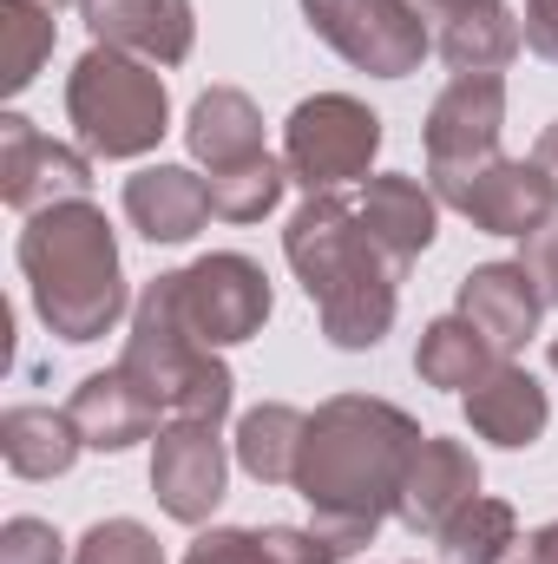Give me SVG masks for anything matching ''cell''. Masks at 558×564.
I'll return each mask as SVG.
<instances>
[{"label": "cell", "instance_id": "6da1fadb", "mask_svg": "<svg viewBox=\"0 0 558 564\" xmlns=\"http://www.w3.org/2000/svg\"><path fill=\"white\" fill-rule=\"evenodd\" d=\"M427 440L420 421L395 401L375 394H335L309 414L302 459H296V492L309 506V525L342 552H368L382 519H395L401 473Z\"/></svg>", "mask_w": 558, "mask_h": 564}, {"label": "cell", "instance_id": "7a4b0ae2", "mask_svg": "<svg viewBox=\"0 0 558 564\" xmlns=\"http://www.w3.org/2000/svg\"><path fill=\"white\" fill-rule=\"evenodd\" d=\"M282 257L302 282V295L315 302V322L329 335V348H382V335L395 328V302H401V276L395 263L368 243L355 204H342L335 191L302 197V210L282 230Z\"/></svg>", "mask_w": 558, "mask_h": 564}, {"label": "cell", "instance_id": "3957f363", "mask_svg": "<svg viewBox=\"0 0 558 564\" xmlns=\"http://www.w3.org/2000/svg\"><path fill=\"white\" fill-rule=\"evenodd\" d=\"M20 276L33 289L40 322L86 348L99 335H112L132 308L126 295V270H119V237L106 224V210L93 197L79 204H46L26 217L20 230Z\"/></svg>", "mask_w": 558, "mask_h": 564}, {"label": "cell", "instance_id": "277c9868", "mask_svg": "<svg viewBox=\"0 0 558 564\" xmlns=\"http://www.w3.org/2000/svg\"><path fill=\"white\" fill-rule=\"evenodd\" d=\"M119 368L139 381L171 421L224 426L230 401H237V375L217 361V348H204L191 335V322L178 308V270L171 276H151L144 295L132 302V328H126Z\"/></svg>", "mask_w": 558, "mask_h": 564}, {"label": "cell", "instance_id": "5b68a950", "mask_svg": "<svg viewBox=\"0 0 558 564\" xmlns=\"http://www.w3.org/2000/svg\"><path fill=\"white\" fill-rule=\"evenodd\" d=\"M66 119L93 158H144L171 132V93L151 59L93 46L66 73Z\"/></svg>", "mask_w": 558, "mask_h": 564}, {"label": "cell", "instance_id": "8992f818", "mask_svg": "<svg viewBox=\"0 0 558 564\" xmlns=\"http://www.w3.org/2000/svg\"><path fill=\"white\" fill-rule=\"evenodd\" d=\"M382 151V119L348 99V93H315L289 112L282 126V164H289V184H302L309 197L322 191H342L355 177H368Z\"/></svg>", "mask_w": 558, "mask_h": 564}, {"label": "cell", "instance_id": "52a82bcc", "mask_svg": "<svg viewBox=\"0 0 558 564\" xmlns=\"http://www.w3.org/2000/svg\"><path fill=\"white\" fill-rule=\"evenodd\" d=\"M302 20L368 79H408L433 46L415 0H302Z\"/></svg>", "mask_w": 558, "mask_h": 564}, {"label": "cell", "instance_id": "ba28073f", "mask_svg": "<svg viewBox=\"0 0 558 564\" xmlns=\"http://www.w3.org/2000/svg\"><path fill=\"white\" fill-rule=\"evenodd\" d=\"M178 308L204 348H237L270 322V276L237 250H211L178 270Z\"/></svg>", "mask_w": 558, "mask_h": 564}, {"label": "cell", "instance_id": "9c48e42d", "mask_svg": "<svg viewBox=\"0 0 558 564\" xmlns=\"http://www.w3.org/2000/svg\"><path fill=\"white\" fill-rule=\"evenodd\" d=\"M506 132V79L500 73H460L433 106H427V184H453L480 164L500 158Z\"/></svg>", "mask_w": 558, "mask_h": 564}, {"label": "cell", "instance_id": "30bf717a", "mask_svg": "<svg viewBox=\"0 0 558 564\" xmlns=\"http://www.w3.org/2000/svg\"><path fill=\"white\" fill-rule=\"evenodd\" d=\"M433 197H440L447 210H460L473 230H486V237H519V243L539 237L558 217L539 164H533V158H506V151H500L493 164L453 177V184H433Z\"/></svg>", "mask_w": 558, "mask_h": 564}, {"label": "cell", "instance_id": "8fae6325", "mask_svg": "<svg viewBox=\"0 0 558 564\" xmlns=\"http://www.w3.org/2000/svg\"><path fill=\"white\" fill-rule=\"evenodd\" d=\"M93 191V151L53 144L26 112H0V204L33 217L46 204H79Z\"/></svg>", "mask_w": 558, "mask_h": 564}, {"label": "cell", "instance_id": "7c38bea8", "mask_svg": "<svg viewBox=\"0 0 558 564\" xmlns=\"http://www.w3.org/2000/svg\"><path fill=\"white\" fill-rule=\"evenodd\" d=\"M230 486V453L217 440V426L204 421H171L151 440V492L178 525H204L224 506Z\"/></svg>", "mask_w": 558, "mask_h": 564}, {"label": "cell", "instance_id": "4fadbf2b", "mask_svg": "<svg viewBox=\"0 0 558 564\" xmlns=\"http://www.w3.org/2000/svg\"><path fill=\"white\" fill-rule=\"evenodd\" d=\"M79 20L93 26V46L132 53L151 66H184L197 46V7L191 0H79Z\"/></svg>", "mask_w": 558, "mask_h": 564}, {"label": "cell", "instance_id": "5bb4252c", "mask_svg": "<svg viewBox=\"0 0 558 564\" xmlns=\"http://www.w3.org/2000/svg\"><path fill=\"white\" fill-rule=\"evenodd\" d=\"M355 217L368 230V243L395 263V276H408L427 243L440 237V197L433 184L401 177V171H382V177H362V197H355Z\"/></svg>", "mask_w": 558, "mask_h": 564}, {"label": "cell", "instance_id": "9a60e30c", "mask_svg": "<svg viewBox=\"0 0 558 564\" xmlns=\"http://www.w3.org/2000/svg\"><path fill=\"white\" fill-rule=\"evenodd\" d=\"M466 499H480V459H473V446L427 433L415 446V459H408V473H401L395 519H401L415 539H440V525H447Z\"/></svg>", "mask_w": 558, "mask_h": 564}, {"label": "cell", "instance_id": "2e32d148", "mask_svg": "<svg viewBox=\"0 0 558 564\" xmlns=\"http://www.w3.org/2000/svg\"><path fill=\"white\" fill-rule=\"evenodd\" d=\"M453 308L513 361V348H526V341L539 335L546 295H539V282H533L526 263H480V270L460 276V302H453Z\"/></svg>", "mask_w": 558, "mask_h": 564}, {"label": "cell", "instance_id": "e0dca14e", "mask_svg": "<svg viewBox=\"0 0 558 564\" xmlns=\"http://www.w3.org/2000/svg\"><path fill=\"white\" fill-rule=\"evenodd\" d=\"M460 408H466V426H473L480 440H493V446H506V453L533 446V440L552 426L546 388H539L519 361H493V368L460 394Z\"/></svg>", "mask_w": 558, "mask_h": 564}, {"label": "cell", "instance_id": "ac0fdd59", "mask_svg": "<svg viewBox=\"0 0 558 564\" xmlns=\"http://www.w3.org/2000/svg\"><path fill=\"white\" fill-rule=\"evenodd\" d=\"M66 414H73L79 440H86L93 453H126V446H139V440H158V414H164V408L144 394L126 368H106V375H86V381L73 388Z\"/></svg>", "mask_w": 558, "mask_h": 564}, {"label": "cell", "instance_id": "d6986e66", "mask_svg": "<svg viewBox=\"0 0 558 564\" xmlns=\"http://www.w3.org/2000/svg\"><path fill=\"white\" fill-rule=\"evenodd\" d=\"M126 217L144 243H191L217 210H211V184L184 164H144L139 177H126Z\"/></svg>", "mask_w": 558, "mask_h": 564}, {"label": "cell", "instance_id": "ffe728a7", "mask_svg": "<svg viewBox=\"0 0 558 564\" xmlns=\"http://www.w3.org/2000/svg\"><path fill=\"white\" fill-rule=\"evenodd\" d=\"M184 144L204 171H224V164H244L264 151V112L244 86H211L197 93L191 119H184Z\"/></svg>", "mask_w": 558, "mask_h": 564}, {"label": "cell", "instance_id": "44dd1931", "mask_svg": "<svg viewBox=\"0 0 558 564\" xmlns=\"http://www.w3.org/2000/svg\"><path fill=\"white\" fill-rule=\"evenodd\" d=\"M86 453L66 408H7L0 414V459L13 479H60Z\"/></svg>", "mask_w": 558, "mask_h": 564}, {"label": "cell", "instance_id": "7402d4cb", "mask_svg": "<svg viewBox=\"0 0 558 564\" xmlns=\"http://www.w3.org/2000/svg\"><path fill=\"white\" fill-rule=\"evenodd\" d=\"M433 46H440V59L460 79V73H500V66H513V53L526 46V33H519V13L506 0H473V7H460V13L440 20Z\"/></svg>", "mask_w": 558, "mask_h": 564}, {"label": "cell", "instance_id": "603a6c76", "mask_svg": "<svg viewBox=\"0 0 558 564\" xmlns=\"http://www.w3.org/2000/svg\"><path fill=\"white\" fill-rule=\"evenodd\" d=\"M302 433H309V414L289 408V401H264L237 421V466L257 479V486H296V459H302Z\"/></svg>", "mask_w": 558, "mask_h": 564}, {"label": "cell", "instance_id": "cb8c5ba5", "mask_svg": "<svg viewBox=\"0 0 558 564\" xmlns=\"http://www.w3.org/2000/svg\"><path fill=\"white\" fill-rule=\"evenodd\" d=\"M493 361H506L460 308L453 315H433L427 328H420V348H415V375L427 388H447V394H466Z\"/></svg>", "mask_w": 558, "mask_h": 564}, {"label": "cell", "instance_id": "d4e9b609", "mask_svg": "<svg viewBox=\"0 0 558 564\" xmlns=\"http://www.w3.org/2000/svg\"><path fill=\"white\" fill-rule=\"evenodd\" d=\"M204 184H211V210H217L224 224H264V217L282 204L289 164H282V158H270V151H257V158H244V164L211 171Z\"/></svg>", "mask_w": 558, "mask_h": 564}, {"label": "cell", "instance_id": "484cf974", "mask_svg": "<svg viewBox=\"0 0 558 564\" xmlns=\"http://www.w3.org/2000/svg\"><path fill=\"white\" fill-rule=\"evenodd\" d=\"M440 552L453 564H500L513 545H519V512L506 506V499H466L447 525H440V539H433Z\"/></svg>", "mask_w": 558, "mask_h": 564}, {"label": "cell", "instance_id": "4316f807", "mask_svg": "<svg viewBox=\"0 0 558 564\" xmlns=\"http://www.w3.org/2000/svg\"><path fill=\"white\" fill-rule=\"evenodd\" d=\"M53 7H40V0H0V33H7V73H0V86L7 93H26L33 79H40V66H46V53H53Z\"/></svg>", "mask_w": 558, "mask_h": 564}, {"label": "cell", "instance_id": "83f0119b", "mask_svg": "<svg viewBox=\"0 0 558 564\" xmlns=\"http://www.w3.org/2000/svg\"><path fill=\"white\" fill-rule=\"evenodd\" d=\"M73 564H164V545L151 539V525H139V519H99L79 539Z\"/></svg>", "mask_w": 558, "mask_h": 564}, {"label": "cell", "instance_id": "f1b7e54d", "mask_svg": "<svg viewBox=\"0 0 558 564\" xmlns=\"http://www.w3.org/2000/svg\"><path fill=\"white\" fill-rule=\"evenodd\" d=\"M0 564H66V539L46 519H7L0 525Z\"/></svg>", "mask_w": 558, "mask_h": 564}, {"label": "cell", "instance_id": "f546056e", "mask_svg": "<svg viewBox=\"0 0 558 564\" xmlns=\"http://www.w3.org/2000/svg\"><path fill=\"white\" fill-rule=\"evenodd\" d=\"M264 564H342V552L315 525H264Z\"/></svg>", "mask_w": 558, "mask_h": 564}, {"label": "cell", "instance_id": "4dcf8cb0", "mask_svg": "<svg viewBox=\"0 0 558 564\" xmlns=\"http://www.w3.org/2000/svg\"><path fill=\"white\" fill-rule=\"evenodd\" d=\"M184 564H264V539L250 525H211V532H197Z\"/></svg>", "mask_w": 558, "mask_h": 564}, {"label": "cell", "instance_id": "1f68e13d", "mask_svg": "<svg viewBox=\"0 0 558 564\" xmlns=\"http://www.w3.org/2000/svg\"><path fill=\"white\" fill-rule=\"evenodd\" d=\"M533 282H539V295H546V308H558V217L539 230V237H526V257H519Z\"/></svg>", "mask_w": 558, "mask_h": 564}, {"label": "cell", "instance_id": "d6a6232c", "mask_svg": "<svg viewBox=\"0 0 558 564\" xmlns=\"http://www.w3.org/2000/svg\"><path fill=\"white\" fill-rule=\"evenodd\" d=\"M519 33H526V46H533L539 59L558 66V0H526V7H519Z\"/></svg>", "mask_w": 558, "mask_h": 564}, {"label": "cell", "instance_id": "836d02e7", "mask_svg": "<svg viewBox=\"0 0 558 564\" xmlns=\"http://www.w3.org/2000/svg\"><path fill=\"white\" fill-rule=\"evenodd\" d=\"M500 564H558V519H546L539 532H526V539H519Z\"/></svg>", "mask_w": 558, "mask_h": 564}, {"label": "cell", "instance_id": "e575fe53", "mask_svg": "<svg viewBox=\"0 0 558 564\" xmlns=\"http://www.w3.org/2000/svg\"><path fill=\"white\" fill-rule=\"evenodd\" d=\"M533 164H539V177H546V191H552V204H558V119L539 132V144H533Z\"/></svg>", "mask_w": 558, "mask_h": 564}, {"label": "cell", "instance_id": "d590c367", "mask_svg": "<svg viewBox=\"0 0 558 564\" xmlns=\"http://www.w3.org/2000/svg\"><path fill=\"white\" fill-rule=\"evenodd\" d=\"M420 20H447V13H460V7H473V0H415Z\"/></svg>", "mask_w": 558, "mask_h": 564}, {"label": "cell", "instance_id": "8d00e7d4", "mask_svg": "<svg viewBox=\"0 0 558 564\" xmlns=\"http://www.w3.org/2000/svg\"><path fill=\"white\" fill-rule=\"evenodd\" d=\"M40 7H53V13H60V7H73V0H40Z\"/></svg>", "mask_w": 558, "mask_h": 564}, {"label": "cell", "instance_id": "74e56055", "mask_svg": "<svg viewBox=\"0 0 558 564\" xmlns=\"http://www.w3.org/2000/svg\"><path fill=\"white\" fill-rule=\"evenodd\" d=\"M552 368H558V335H552Z\"/></svg>", "mask_w": 558, "mask_h": 564}]
</instances>
